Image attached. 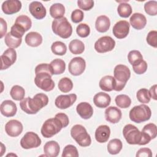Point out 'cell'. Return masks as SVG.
I'll return each mask as SVG.
<instances>
[{"label": "cell", "mask_w": 157, "mask_h": 157, "mask_svg": "<svg viewBox=\"0 0 157 157\" xmlns=\"http://www.w3.org/2000/svg\"><path fill=\"white\" fill-rule=\"evenodd\" d=\"M36 85L45 91H50L55 87V82L52 78L53 75L49 64L41 63L35 68Z\"/></svg>", "instance_id": "obj_1"}, {"label": "cell", "mask_w": 157, "mask_h": 157, "mask_svg": "<svg viewBox=\"0 0 157 157\" xmlns=\"http://www.w3.org/2000/svg\"><path fill=\"white\" fill-rule=\"evenodd\" d=\"M132 7L130 4L121 2L117 8V12L120 17L123 18H128L129 17L132 13Z\"/></svg>", "instance_id": "obj_37"}, {"label": "cell", "mask_w": 157, "mask_h": 157, "mask_svg": "<svg viewBox=\"0 0 157 157\" xmlns=\"http://www.w3.org/2000/svg\"><path fill=\"white\" fill-rule=\"evenodd\" d=\"M123 135L130 145H144L142 132L134 125L131 124L125 125L123 129Z\"/></svg>", "instance_id": "obj_6"}, {"label": "cell", "mask_w": 157, "mask_h": 157, "mask_svg": "<svg viewBox=\"0 0 157 157\" xmlns=\"http://www.w3.org/2000/svg\"><path fill=\"white\" fill-rule=\"evenodd\" d=\"M151 116L150 108L145 104H140L132 107L129 111L130 120L136 123H140L148 120Z\"/></svg>", "instance_id": "obj_5"}, {"label": "cell", "mask_w": 157, "mask_h": 157, "mask_svg": "<svg viewBox=\"0 0 157 157\" xmlns=\"http://www.w3.org/2000/svg\"><path fill=\"white\" fill-rule=\"evenodd\" d=\"M99 86L100 88L105 91H111L116 90L117 82L113 76L105 75L99 81Z\"/></svg>", "instance_id": "obj_24"}, {"label": "cell", "mask_w": 157, "mask_h": 157, "mask_svg": "<svg viewBox=\"0 0 157 157\" xmlns=\"http://www.w3.org/2000/svg\"><path fill=\"white\" fill-rule=\"evenodd\" d=\"M4 42L6 45L9 48H16L18 47L22 42V38H17L12 36L10 32H9L4 38Z\"/></svg>", "instance_id": "obj_33"}, {"label": "cell", "mask_w": 157, "mask_h": 157, "mask_svg": "<svg viewBox=\"0 0 157 157\" xmlns=\"http://www.w3.org/2000/svg\"><path fill=\"white\" fill-rule=\"evenodd\" d=\"M136 97L137 100L142 104L148 103L151 98L148 90L146 88H140L139 90L136 93Z\"/></svg>", "instance_id": "obj_41"}, {"label": "cell", "mask_w": 157, "mask_h": 157, "mask_svg": "<svg viewBox=\"0 0 157 157\" xmlns=\"http://www.w3.org/2000/svg\"><path fill=\"white\" fill-rule=\"evenodd\" d=\"M0 21H1V38H2L3 36H4L5 34H6L7 26L6 21L2 18H0Z\"/></svg>", "instance_id": "obj_52"}, {"label": "cell", "mask_w": 157, "mask_h": 157, "mask_svg": "<svg viewBox=\"0 0 157 157\" xmlns=\"http://www.w3.org/2000/svg\"><path fill=\"white\" fill-rule=\"evenodd\" d=\"M115 103L118 107L122 109H126L131 105V99L126 94H119L115 97Z\"/></svg>", "instance_id": "obj_36"}, {"label": "cell", "mask_w": 157, "mask_h": 157, "mask_svg": "<svg viewBox=\"0 0 157 157\" xmlns=\"http://www.w3.org/2000/svg\"><path fill=\"white\" fill-rule=\"evenodd\" d=\"M77 6L83 10H90L94 6V1L92 0H78L77 1Z\"/></svg>", "instance_id": "obj_48"}, {"label": "cell", "mask_w": 157, "mask_h": 157, "mask_svg": "<svg viewBox=\"0 0 157 157\" xmlns=\"http://www.w3.org/2000/svg\"><path fill=\"white\" fill-rule=\"evenodd\" d=\"M111 102V98L107 93L99 92L93 97V103L98 108H106Z\"/></svg>", "instance_id": "obj_23"}, {"label": "cell", "mask_w": 157, "mask_h": 157, "mask_svg": "<svg viewBox=\"0 0 157 157\" xmlns=\"http://www.w3.org/2000/svg\"><path fill=\"white\" fill-rule=\"evenodd\" d=\"M137 157H151V150L148 148H141L136 153Z\"/></svg>", "instance_id": "obj_50"}, {"label": "cell", "mask_w": 157, "mask_h": 157, "mask_svg": "<svg viewBox=\"0 0 157 157\" xmlns=\"http://www.w3.org/2000/svg\"><path fill=\"white\" fill-rule=\"evenodd\" d=\"M29 11L31 14L36 19L41 20L47 14L45 7L39 1H33L29 5Z\"/></svg>", "instance_id": "obj_16"}, {"label": "cell", "mask_w": 157, "mask_h": 157, "mask_svg": "<svg viewBox=\"0 0 157 157\" xmlns=\"http://www.w3.org/2000/svg\"><path fill=\"white\" fill-rule=\"evenodd\" d=\"M65 13V7L61 3H55L50 7V14L55 19L63 17Z\"/></svg>", "instance_id": "obj_30"}, {"label": "cell", "mask_w": 157, "mask_h": 157, "mask_svg": "<svg viewBox=\"0 0 157 157\" xmlns=\"http://www.w3.org/2000/svg\"><path fill=\"white\" fill-rule=\"evenodd\" d=\"M121 111L117 107L110 106L107 108L105 110V120L110 123H117L121 120Z\"/></svg>", "instance_id": "obj_19"}, {"label": "cell", "mask_w": 157, "mask_h": 157, "mask_svg": "<svg viewBox=\"0 0 157 157\" xmlns=\"http://www.w3.org/2000/svg\"><path fill=\"white\" fill-rule=\"evenodd\" d=\"M76 32L80 37H86L90 34V28L86 23H80L77 26Z\"/></svg>", "instance_id": "obj_44"}, {"label": "cell", "mask_w": 157, "mask_h": 157, "mask_svg": "<svg viewBox=\"0 0 157 157\" xmlns=\"http://www.w3.org/2000/svg\"><path fill=\"white\" fill-rule=\"evenodd\" d=\"M132 69L134 71V72L139 75L144 74L147 71L148 67L147 62L144 61L143 59L137 61L134 64H132Z\"/></svg>", "instance_id": "obj_40"}, {"label": "cell", "mask_w": 157, "mask_h": 157, "mask_svg": "<svg viewBox=\"0 0 157 157\" xmlns=\"http://www.w3.org/2000/svg\"><path fill=\"white\" fill-rule=\"evenodd\" d=\"M79 156L77 148L73 145H66L63 151L62 156H71V157H78Z\"/></svg>", "instance_id": "obj_43"}, {"label": "cell", "mask_w": 157, "mask_h": 157, "mask_svg": "<svg viewBox=\"0 0 157 157\" xmlns=\"http://www.w3.org/2000/svg\"><path fill=\"white\" fill-rule=\"evenodd\" d=\"M145 12L151 16H155L157 14V1H149L144 4Z\"/></svg>", "instance_id": "obj_42"}, {"label": "cell", "mask_w": 157, "mask_h": 157, "mask_svg": "<svg viewBox=\"0 0 157 157\" xmlns=\"http://www.w3.org/2000/svg\"><path fill=\"white\" fill-rule=\"evenodd\" d=\"M76 110L79 116L85 120L90 118L93 114V108L88 102H82L76 107Z\"/></svg>", "instance_id": "obj_21"}, {"label": "cell", "mask_w": 157, "mask_h": 157, "mask_svg": "<svg viewBox=\"0 0 157 157\" xmlns=\"http://www.w3.org/2000/svg\"><path fill=\"white\" fill-rule=\"evenodd\" d=\"M147 42L150 46L156 48L157 47V32L155 30L150 31L147 36Z\"/></svg>", "instance_id": "obj_47"}, {"label": "cell", "mask_w": 157, "mask_h": 157, "mask_svg": "<svg viewBox=\"0 0 157 157\" xmlns=\"http://www.w3.org/2000/svg\"><path fill=\"white\" fill-rule=\"evenodd\" d=\"M77 100L75 94H61L56 97L55 101V105L60 109H66L72 106Z\"/></svg>", "instance_id": "obj_13"}, {"label": "cell", "mask_w": 157, "mask_h": 157, "mask_svg": "<svg viewBox=\"0 0 157 157\" xmlns=\"http://www.w3.org/2000/svg\"><path fill=\"white\" fill-rule=\"evenodd\" d=\"M10 94L12 98L15 101H21L24 99L25 95V89L20 85H14L10 91Z\"/></svg>", "instance_id": "obj_34"}, {"label": "cell", "mask_w": 157, "mask_h": 157, "mask_svg": "<svg viewBox=\"0 0 157 157\" xmlns=\"http://www.w3.org/2000/svg\"><path fill=\"white\" fill-rule=\"evenodd\" d=\"M22 123L17 120H10L5 125V131L7 134L10 137L18 136L23 131Z\"/></svg>", "instance_id": "obj_15"}, {"label": "cell", "mask_w": 157, "mask_h": 157, "mask_svg": "<svg viewBox=\"0 0 157 157\" xmlns=\"http://www.w3.org/2000/svg\"><path fill=\"white\" fill-rule=\"evenodd\" d=\"M110 135V129L107 125H100L95 131V139L99 143H105L108 141Z\"/></svg>", "instance_id": "obj_25"}, {"label": "cell", "mask_w": 157, "mask_h": 157, "mask_svg": "<svg viewBox=\"0 0 157 157\" xmlns=\"http://www.w3.org/2000/svg\"><path fill=\"white\" fill-rule=\"evenodd\" d=\"M86 62L82 57L72 58L68 65V70L70 74L74 76L81 75L85 70Z\"/></svg>", "instance_id": "obj_11"}, {"label": "cell", "mask_w": 157, "mask_h": 157, "mask_svg": "<svg viewBox=\"0 0 157 157\" xmlns=\"http://www.w3.org/2000/svg\"><path fill=\"white\" fill-rule=\"evenodd\" d=\"M130 25L126 20H120L117 22L112 29L113 34L119 39L125 38L129 34Z\"/></svg>", "instance_id": "obj_14"}, {"label": "cell", "mask_w": 157, "mask_h": 157, "mask_svg": "<svg viewBox=\"0 0 157 157\" xmlns=\"http://www.w3.org/2000/svg\"><path fill=\"white\" fill-rule=\"evenodd\" d=\"M115 46V41L110 36H103L98 39L94 44L95 50L99 53L112 51Z\"/></svg>", "instance_id": "obj_10"}, {"label": "cell", "mask_w": 157, "mask_h": 157, "mask_svg": "<svg viewBox=\"0 0 157 157\" xmlns=\"http://www.w3.org/2000/svg\"><path fill=\"white\" fill-rule=\"evenodd\" d=\"M1 113L6 117H13L17 111L16 104L11 100H5L1 104Z\"/></svg>", "instance_id": "obj_20"}, {"label": "cell", "mask_w": 157, "mask_h": 157, "mask_svg": "<svg viewBox=\"0 0 157 157\" xmlns=\"http://www.w3.org/2000/svg\"><path fill=\"white\" fill-rule=\"evenodd\" d=\"M25 32L26 31L23 28L16 23H14V25L11 27L10 31L12 36L17 38H22Z\"/></svg>", "instance_id": "obj_45"}, {"label": "cell", "mask_w": 157, "mask_h": 157, "mask_svg": "<svg viewBox=\"0 0 157 157\" xmlns=\"http://www.w3.org/2000/svg\"><path fill=\"white\" fill-rule=\"evenodd\" d=\"M71 20L72 22L78 23L82 21L84 17L83 12L80 9H75L71 13Z\"/></svg>", "instance_id": "obj_49"}, {"label": "cell", "mask_w": 157, "mask_h": 157, "mask_svg": "<svg viewBox=\"0 0 157 157\" xmlns=\"http://www.w3.org/2000/svg\"><path fill=\"white\" fill-rule=\"evenodd\" d=\"M64 128L61 120L55 117L45 120L40 129V132L45 138H50L58 134Z\"/></svg>", "instance_id": "obj_4"}, {"label": "cell", "mask_w": 157, "mask_h": 157, "mask_svg": "<svg viewBox=\"0 0 157 157\" xmlns=\"http://www.w3.org/2000/svg\"><path fill=\"white\" fill-rule=\"evenodd\" d=\"M145 145L154 139L157 135V128L155 124L150 123L145 125L141 131Z\"/></svg>", "instance_id": "obj_18"}, {"label": "cell", "mask_w": 157, "mask_h": 157, "mask_svg": "<svg viewBox=\"0 0 157 157\" xmlns=\"http://www.w3.org/2000/svg\"><path fill=\"white\" fill-rule=\"evenodd\" d=\"M123 147L121 141L118 139L110 140L107 144V151L111 155H117L120 153Z\"/></svg>", "instance_id": "obj_32"}, {"label": "cell", "mask_w": 157, "mask_h": 157, "mask_svg": "<svg viewBox=\"0 0 157 157\" xmlns=\"http://www.w3.org/2000/svg\"><path fill=\"white\" fill-rule=\"evenodd\" d=\"M21 2L18 0H7L1 6L2 12L6 15H12L19 12L21 8Z\"/></svg>", "instance_id": "obj_17"}, {"label": "cell", "mask_w": 157, "mask_h": 157, "mask_svg": "<svg viewBox=\"0 0 157 157\" xmlns=\"http://www.w3.org/2000/svg\"><path fill=\"white\" fill-rule=\"evenodd\" d=\"M16 59L17 52L15 50L12 48H7L1 56V70H4L9 68L10 66L15 63Z\"/></svg>", "instance_id": "obj_12"}, {"label": "cell", "mask_w": 157, "mask_h": 157, "mask_svg": "<svg viewBox=\"0 0 157 157\" xmlns=\"http://www.w3.org/2000/svg\"><path fill=\"white\" fill-rule=\"evenodd\" d=\"M129 23L133 28L140 30L145 28L147 24V18L142 13H134L130 17Z\"/></svg>", "instance_id": "obj_22"}, {"label": "cell", "mask_w": 157, "mask_h": 157, "mask_svg": "<svg viewBox=\"0 0 157 157\" xmlns=\"http://www.w3.org/2000/svg\"><path fill=\"white\" fill-rule=\"evenodd\" d=\"M52 28L53 32L63 39L69 38L72 33V27L66 17L55 19L52 21Z\"/></svg>", "instance_id": "obj_3"}, {"label": "cell", "mask_w": 157, "mask_h": 157, "mask_svg": "<svg viewBox=\"0 0 157 157\" xmlns=\"http://www.w3.org/2000/svg\"><path fill=\"white\" fill-rule=\"evenodd\" d=\"M69 49L74 55L82 54L85 50V45L82 41L78 39H74L70 42Z\"/></svg>", "instance_id": "obj_31"}, {"label": "cell", "mask_w": 157, "mask_h": 157, "mask_svg": "<svg viewBox=\"0 0 157 157\" xmlns=\"http://www.w3.org/2000/svg\"><path fill=\"white\" fill-rule=\"evenodd\" d=\"M113 75L117 82L115 91H120L124 88L126 82L131 77V71L127 66L124 64H118L114 68Z\"/></svg>", "instance_id": "obj_7"}, {"label": "cell", "mask_w": 157, "mask_h": 157, "mask_svg": "<svg viewBox=\"0 0 157 157\" xmlns=\"http://www.w3.org/2000/svg\"><path fill=\"white\" fill-rule=\"evenodd\" d=\"M110 26V21L105 15L99 16L95 22L96 29L99 33H105L109 30Z\"/></svg>", "instance_id": "obj_28"}, {"label": "cell", "mask_w": 157, "mask_h": 157, "mask_svg": "<svg viewBox=\"0 0 157 157\" xmlns=\"http://www.w3.org/2000/svg\"><path fill=\"white\" fill-rule=\"evenodd\" d=\"M51 50L52 53L55 55L63 56L65 55L67 52V47L64 43L61 41H56L52 44Z\"/></svg>", "instance_id": "obj_38"}, {"label": "cell", "mask_w": 157, "mask_h": 157, "mask_svg": "<svg viewBox=\"0 0 157 157\" xmlns=\"http://www.w3.org/2000/svg\"><path fill=\"white\" fill-rule=\"evenodd\" d=\"M41 139L39 136L32 131L27 132L20 140V145L24 149L37 148L40 145Z\"/></svg>", "instance_id": "obj_9"}, {"label": "cell", "mask_w": 157, "mask_h": 157, "mask_svg": "<svg viewBox=\"0 0 157 157\" xmlns=\"http://www.w3.org/2000/svg\"><path fill=\"white\" fill-rule=\"evenodd\" d=\"M71 135L75 142L81 147L90 146L91 139L85 128L81 124H75L71 129Z\"/></svg>", "instance_id": "obj_8"}, {"label": "cell", "mask_w": 157, "mask_h": 157, "mask_svg": "<svg viewBox=\"0 0 157 157\" xmlns=\"http://www.w3.org/2000/svg\"><path fill=\"white\" fill-rule=\"evenodd\" d=\"M156 86L157 85L155 84L153 86H151L148 90L150 98L153 99L154 100H157V96H156Z\"/></svg>", "instance_id": "obj_53"}, {"label": "cell", "mask_w": 157, "mask_h": 157, "mask_svg": "<svg viewBox=\"0 0 157 157\" xmlns=\"http://www.w3.org/2000/svg\"><path fill=\"white\" fill-rule=\"evenodd\" d=\"M48 103V96L44 93H37L33 98L27 97L20 102L21 109L27 114H36Z\"/></svg>", "instance_id": "obj_2"}, {"label": "cell", "mask_w": 157, "mask_h": 157, "mask_svg": "<svg viewBox=\"0 0 157 157\" xmlns=\"http://www.w3.org/2000/svg\"><path fill=\"white\" fill-rule=\"evenodd\" d=\"M58 86L63 93H68L73 88L72 81L68 77H63L59 80Z\"/></svg>", "instance_id": "obj_35"}, {"label": "cell", "mask_w": 157, "mask_h": 157, "mask_svg": "<svg viewBox=\"0 0 157 157\" xmlns=\"http://www.w3.org/2000/svg\"><path fill=\"white\" fill-rule=\"evenodd\" d=\"M60 151V147L58 143L55 140L46 142L44 146V152L46 156L56 157Z\"/></svg>", "instance_id": "obj_26"}, {"label": "cell", "mask_w": 157, "mask_h": 157, "mask_svg": "<svg viewBox=\"0 0 157 157\" xmlns=\"http://www.w3.org/2000/svg\"><path fill=\"white\" fill-rule=\"evenodd\" d=\"M53 75H59L63 74L66 69L65 62L59 58L54 59L49 64Z\"/></svg>", "instance_id": "obj_29"}, {"label": "cell", "mask_w": 157, "mask_h": 157, "mask_svg": "<svg viewBox=\"0 0 157 157\" xmlns=\"http://www.w3.org/2000/svg\"><path fill=\"white\" fill-rule=\"evenodd\" d=\"M26 44L32 47L39 46L42 42V37L40 34L37 32H29L25 36Z\"/></svg>", "instance_id": "obj_27"}, {"label": "cell", "mask_w": 157, "mask_h": 157, "mask_svg": "<svg viewBox=\"0 0 157 157\" xmlns=\"http://www.w3.org/2000/svg\"><path fill=\"white\" fill-rule=\"evenodd\" d=\"M143 56L141 53L138 50H131L129 52L128 55V59L129 63L132 65L137 61H139L140 59H142Z\"/></svg>", "instance_id": "obj_46"}, {"label": "cell", "mask_w": 157, "mask_h": 157, "mask_svg": "<svg viewBox=\"0 0 157 157\" xmlns=\"http://www.w3.org/2000/svg\"><path fill=\"white\" fill-rule=\"evenodd\" d=\"M55 117H56L61 120V121L63 124L64 128H66L69 124V118H68L67 115L66 114H65L64 113H62V112L58 113L57 114L55 115Z\"/></svg>", "instance_id": "obj_51"}, {"label": "cell", "mask_w": 157, "mask_h": 157, "mask_svg": "<svg viewBox=\"0 0 157 157\" xmlns=\"http://www.w3.org/2000/svg\"><path fill=\"white\" fill-rule=\"evenodd\" d=\"M15 23L21 26L25 29L26 31H28L32 26V21L29 17L25 15H21L18 17L15 20Z\"/></svg>", "instance_id": "obj_39"}]
</instances>
